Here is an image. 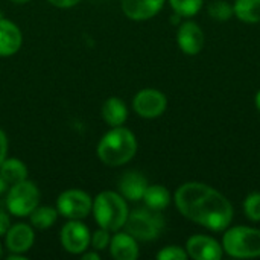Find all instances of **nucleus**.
Returning <instances> with one entry per match:
<instances>
[{
  "mask_svg": "<svg viewBox=\"0 0 260 260\" xmlns=\"http://www.w3.org/2000/svg\"><path fill=\"white\" fill-rule=\"evenodd\" d=\"M180 213L189 221L213 232L225 230L233 221L232 203L216 189L204 183H184L174 197Z\"/></svg>",
  "mask_w": 260,
  "mask_h": 260,
  "instance_id": "nucleus-1",
  "label": "nucleus"
},
{
  "mask_svg": "<svg viewBox=\"0 0 260 260\" xmlns=\"http://www.w3.org/2000/svg\"><path fill=\"white\" fill-rule=\"evenodd\" d=\"M137 152V139L133 131L123 126H113L98 143L96 154L105 166H123L134 158Z\"/></svg>",
  "mask_w": 260,
  "mask_h": 260,
  "instance_id": "nucleus-2",
  "label": "nucleus"
},
{
  "mask_svg": "<svg viewBox=\"0 0 260 260\" xmlns=\"http://www.w3.org/2000/svg\"><path fill=\"white\" fill-rule=\"evenodd\" d=\"M91 213L99 227L116 233L122 227H125L129 209L126 200L120 193L113 190H104L98 193V197L93 200Z\"/></svg>",
  "mask_w": 260,
  "mask_h": 260,
  "instance_id": "nucleus-3",
  "label": "nucleus"
},
{
  "mask_svg": "<svg viewBox=\"0 0 260 260\" xmlns=\"http://www.w3.org/2000/svg\"><path fill=\"white\" fill-rule=\"evenodd\" d=\"M222 250L236 259L260 257V230L253 227H232L222 238Z\"/></svg>",
  "mask_w": 260,
  "mask_h": 260,
  "instance_id": "nucleus-4",
  "label": "nucleus"
},
{
  "mask_svg": "<svg viewBox=\"0 0 260 260\" xmlns=\"http://www.w3.org/2000/svg\"><path fill=\"white\" fill-rule=\"evenodd\" d=\"M125 227L126 232L137 241L149 242L161 235L165 229V219L158 210L145 207L129 212Z\"/></svg>",
  "mask_w": 260,
  "mask_h": 260,
  "instance_id": "nucleus-5",
  "label": "nucleus"
},
{
  "mask_svg": "<svg viewBox=\"0 0 260 260\" xmlns=\"http://www.w3.org/2000/svg\"><path fill=\"white\" fill-rule=\"evenodd\" d=\"M40 189L34 181L27 178L11 184L6 193V209L12 216L24 218L29 216L40 204Z\"/></svg>",
  "mask_w": 260,
  "mask_h": 260,
  "instance_id": "nucleus-6",
  "label": "nucleus"
},
{
  "mask_svg": "<svg viewBox=\"0 0 260 260\" xmlns=\"http://www.w3.org/2000/svg\"><path fill=\"white\" fill-rule=\"evenodd\" d=\"M93 198L81 189H67L56 200V210L66 219H84L91 213Z\"/></svg>",
  "mask_w": 260,
  "mask_h": 260,
  "instance_id": "nucleus-7",
  "label": "nucleus"
},
{
  "mask_svg": "<svg viewBox=\"0 0 260 260\" xmlns=\"http://www.w3.org/2000/svg\"><path fill=\"white\" fill-rule=\"evenodd\" d=\"M91 233L81 219H69L59 232V242L70 254H82L90 247Z\"/></svg>",
  "mask_w": 260,
  "mask_h": 260,
  "instance_id": "nucleus-8",
  "label": "nucleus"
},
{
  "mask_svg": "<svg viewBox=\"0 0 260 260\" xmlns=\"http://www.w3.org/2000/svg\"><path fill=\"white\" fill-rule=\"evenodd\" d=\"M168 107L166 96L155 88H143L133 99L134 111L143 119H157L160 117Z\"/></svg>",
  "mask_w": 260,
  "mask_h": 260,
  "instance_id": "nucleus-9",
  "label": "nucleus"
},
{
  "mask_svg": "<svg viewBox=\"0 0 260 260\" xmlns=\"http://www.w3.org/2000/svg\"><path fill=\"white\" fill-rule=\"evenodd\" d=\"M189 257L195 260H219L224 254L222 245L206 235H195L186 242Z\"/></svg>",
  "mask_w": 260,
  "mask_h": 260,
  "instance_id": "nucleus-10",
  "label": "nucleus"
},
{
  "mask_svg": "<svg viewBox=\"0 0 260 260\" xmlns=\"http://www.w3.org/2000/svg\"><path fill=\"white\" fill-rule=\"evenodd\" d=\"M35 242V232L34 227L24 222H18L9 227L5 235V244L9 253H20L26 254Z\"/></svg>",
  "mask_w": 260,
  "mask_h": 260,
  "instance_id": "nucleus-11",
  "label": "nucleus"
},
{
  "mask_svg": "<svg viewBox=\"0 0 260 260\" xmlns=\"http://www.w3.org/2000/svg\"><path fill=\"white\" fill-rule=\"evenodd\" d=\"M177 43L186 55H198L204 47V32L195 21H186L177 32Z\"/></svg>",
  "mask_w": 260,
  "mask_h": 260,
  "instance_id": "nucleus-12",
  "label": "nucleus"
},
{
  "mask_svg": "<svg viewBox=\"0 0 260 260\" xmlns=\"http://www.w3.org/2000/svg\"><path fill=\"white\" fill-rule=\"evenodd\" d=\"M165 5V0H122L123 14L134 21H145L155 17Z\"/></svg>",
  "mask_w": 260,
  "mask_h": 260,
  "instance_id": "nucleus-13",
  "label": "nucleus"
},
{
  "mask_svg": "<svg viewBox=\"0 0 260 260\" xmlns=\"http://www.w3.org/2000/svg\"><path fill=\"white\" fill-rule=\"evenodd\" d=\"M23 44V34L20 27L8 20L0 17V56H12L15 55Z\"/></svg>",
  "mask_w": 260,
  "mask_h": 260,
  "instance_id": "nucleus-14",
  "label": "nucleus"
},
{
  "mask_svg": "<svg viewBox=\"0 0 260 260\" xmlns=\"http://www.w3.org/2000/svg\"><path fill=\"white\" fill-rule=\"evenodd\" d=\"M110 253L116 260H136L139 257V244L128 232H116L110 241Z\"/></svg>",
  "mask_w": 260,
  "mask_h": 260,
  "instance_id": "nucleus-15",
  "label": "nucleus"
},
{
  "mask_svg": "<svg viewBox=\"0 0 260 260\" xmlns=\"http://www.w3.org/2000/svg\"><path fill=\"white\" fill-rule=\"evenodd\" d=\"M148 180L137 171L126 172L119 181V192L128 201H140L148 187Z\"/></svg>",
  "mask_w": 260,
  "mask_h": 260,
  "instance_id": "nucleus-16",
  "label": "nucleus"
},
{
  "mask_svg": "<svg viewBox=\"0 0 260 260\" xmlns=\"http://www.w3.org/2000/svg\"><path fill=\"white\" fill-rule=\"evenodd\" d=\"M102 117L111 128L122 126L128 119V108L120 98H108L102 105Z\"/></svg>",
  "mask_w": 260,
  "mask_h": 260,
  "instance_id": "nucleus-17",
  "label": "nucleus"
},
{
  "mask_svg": "<svg viewBox=\"0 0 260 260\" xmlns=\"http://www.w3.org/2000/svg\"><path fill=\"white\" fill-rule=\"evenodd\" d=\"M143 201L146 204V207L152 209V210H165L169 203H171V193L169 190L161 186V184H152L146 187V192L143 195Z\"/></svg>",
  "mask_w": 260,
  "mask_h": 260,
  "instance_id": "nucleus-18",
  "label": "nucleus"
},
{
  "mask_svg": "<svg viewBox=\"0 0 260 260\" xmlns=\"http://www.w3.org/2000/svg\"><path fill=\"white\" fill-rule=\"evenodd\" d=\"M0 175L8 181V184H15L27 178V168L20 158H5L0 165Z\"/></svg>",
  "mask_w": 260,
  "mask_h": 260,
  "instance_id": "nucleus-19",
  "label": "nucleus"
},
{
  "mask_svg": "<svg viewBox=\"0 0 260 260\" xmlns=\"http://www.w3.org/2000/svg\"><path fill=\"white\" fill-rule=\"evenodd\" d=\"M58 210L56 207H50V206H38L30 215H29V219H30V225L34 229H38V230H47L50 227H53L58 221Z\"/></svg>",
  "mask_w": 260,
  "mask_h": 260,
  "instance_id": "nucleus-20",
  "label": "nucleus"
},
{
  "mask_svg": "<svg viewBox=\"0 0 260 260\" xmlns=\"http://www.w3.org/2000/svg\"><path fill=\"white\" fill-rule=\"evenodd\" d=\"M235 15L244 23H259L260 0H235Z\"/></svg>",
  "mask_w": 260,
  "mask_h": 260,
  "instance_id": "nucleus-21",
  "label": "nucleus"
},
{
  "mask_svg": "<svg viewBox=\"0 0 260 260\" xmlns=\"http://www.w3.org/2000/svg\"><path fill=\"white\" fill-rule=\"evenodd\" d=\"M169 3L180 17H193L203 6V0H169Z\"/></svg>",
  "mask_w": 260,
  "mask_h": 260,
  "instance_id": "nucleus-22",
  "label": "nucleus"
},
{
  "mask_svg": "<svg viewBox=\"0 0 260 260\" xmlns=\"http://www.w3.org/2000/svg\"><path fill=\"white\" fill-rule=\"evenodd\" d=\"M209 15L218 21H227L235 15L233 5H230L229 2H224V0L213 2L212 5H209Z\"/></svg>",
  "mask_w": 260,
  "mask_h": 260,
  "instance_id": "nucleus-23",
  "label": "nucleus"
},
{
  "mask_svg": "<svg viewBox=\"0 0 260 260\" xmlns=\"http://www.w3.org/2000/svg\"><path fill=\"white\" fill-rule=\"evenodd\" d=\"M244 212H245V216L254 222H259L260 221V193L259 192H254V193H250L247 198H245V203H244Z\"/></svg>",
  "mask_w": 260,
  "mask_h": 260,
  "instance_id": "nucleus-24",
  "label": "nucleus"
},
{
  "mask_svg": "<svg viewBox=\"0 0 260 260\" xmlns=\"http://www.w3.org/2000/svg\"><path fill=\"white\" fill-rule=\"evenodd\" d=\"M110 230L99 227V230H96L94 233H91V239H90V245L94 251H104L108 248L111 236H110Z\"/></svg>",
  "mask_w": 260,
  "mask_h": 260,
  "instance_id": "nucleus-25",
  "label": "nucleus"
},
{
  "mask_svg": "<svg viewBox=\"0 0 260 260\" xmlns=\"http://www.w3.org/2000/svg\"><path fill=\"white\" fill-rule=\"evenodd\" d=\"M189 257L187 251L178 245H168L157 253L158 260H186Z\"/></svg>",
  "mask_w": 260,
  "mask_h": 260,
  "instance_id": "nucleus-26",
  "label": "nucleus"
},
{
  "mask_svg": "<svg viewBox=\"0 0 260 260\" xmlns=\"http://www.w3.org/2000/svg\"><path fill=\"white\" fill-rule=\"evenodd\" d=\"M11 225H12V224H11L9 215H8L5 210H0V236H5Z\"/></svg>",
  "mask_w": 260,
  "mask_h": 260,
  "instance_id": "nucleus-27",
  "label": "nucleus"
},
{
  "mask_svg": "<svg viewBox=\"0 0 260 260\" xmlns=\"http://www.w3.org/2000/svg\"><path fill=\"white\" fill-rule=\"evenodd\" d=\"M8 146H9L8 145V137H6L5 131L0 129V165L3 163V160L8 155Z\"/></svg>",
  "mask_w": 260,
  "mask_h": 260,
  "instance_id": "nucleus-28",
  "label": "nucleus"
},
{
  "mask_svg": "<svg viewBox=\"0 0 260 260\" xmlns=\"http://www.w3.org/2000/svg\"><path fill=\"white\" fill-rule=\"evenodd\" d=\"M50 5H53L55 8H61V9H69L76 6L81 0H47Z\"/></svg>",
  "mask_w": 260,
  "mask_h": 260,
  "instance_id": "nucleus-29",
  "label": "nucleus"
},
{
  "mask_svg": "<svg viewBox=\"0 0 260 260\" xmlns=\"http://www.w3.org/2000/svg\"><path fill=\"white\" fill-rule=\"evenodd\" d=\"M82 260H101V256H99V251H84L82 256H81Z\"/></svg>",
  "mask_w": 260,
  "mask_h": 260,
  "instance_id": "nucleus-30",
  "label": "nucleus"
},
{
  "mask_svg": "<svg viewBox=\"0 0 260 260\" xmlns=\"http://www.w3.org/2000/svg\"><path fill=\"white\" fill-rule=\"evenodd\" d=\"M27 257H26V254H20V253H11L8 257H6V260H26Z\"/></svg>",
  "mask_w": 260,
  "mask_h": 260,
  "instance_id": "nucleus-31",
  "label": "nucleus"
},
{
  "mask_svg": "<svg viewBox=\"0 0 260 260\" xmlns=\"http://www.w3.org/2000/svg\"><path fill=\"white\" fill-rule=\"evenodd\" d=\"M8 186H9V184H8V181L0 175V195H2V193H5V192L8 190Z\"/></svg>",
  "mask_w": 260,
  "mask_h": 260,
  "instance_id": "nucleus-32",
  "label": "nucleus"
},
{
  "mask_svg": "<svg viewBox=\"0 0 260 260\" xmlns=\"http://www.w3.org/2000/svg\"><path fill=\"white\" fill-rule=\"evenodd\" d=\"M256 107H257V110L260 111V90L257 91V94H256Z\"/></svg>",
  "mask_w": 260,
  "mask_h": 260,
  "instance_id": "nucleus-33",
  "label": "nucleus"
},
{
  "mask_svg": "<svg viewBox=\"0 0 260 260\" xmlns=\"http://www.w3.org/2000/svg\"><path fill=\"white\" fill-rule=\"evenodd\" d=\"M9 2H12V3H15V5H23V3L30 2V0H9Z\"/></svg>",
  "mask_w": 260,
  "mask_h": 260,
  "instance_id": "nucleus-34",
  "label": "nucleus"
},
{
  "mask_svg": "<svg viewBox=\"0 0 260 260\" xmlns=\"http://www.w3.org/2000/svg\"><path fill=\"white\" fill-rule=\"evenodd\" d=\"M0 256H2V244H0Z\"/></svg>",
  "mask_w": 260,
  "mask_h": 260,
  "instance_id": "nucleus-35",
  "label": "nucleus"
}]
</instances>
